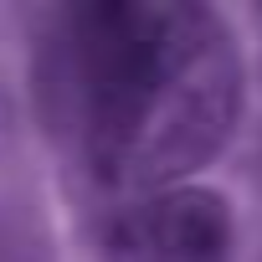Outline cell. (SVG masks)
I'll use <instances>...</instances> for the list:
<instances>
[{"mask_svg":"<svg viewBox=\"0 0 262 262\" xmlns=\"http://www.w3.org/2000/svg\"><path fill=\"white\" fill-rule=\"evenodd\" d=\"M57 88L93 175L123 195L180 185L226 149L242 118L236 41L190 0L77 11Z\"/></svg>","mask_w":262,"mask_h":262,"instance_id":"cell-1","label":"cell"},{"mask_svg":"<svg viewBox=\"0 0 262 262\" xmlns=\"http://www.w3.org/2000/svg\"><path fill=\"white\" fill-rule=\"evenodd\" d=\"M231 211L206 185H170L123 206L108 226L103 262H226Z\"/></svg>","mask_w":262,"mask_h":262,"instance_id":"cell-2","label":"cell"}]
</instances>
